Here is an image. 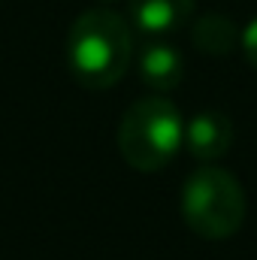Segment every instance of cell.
Wrapping results in <instances>:
<instances>
[{
  "label": "cell",
  "instance_id": "1",
  "mask_svg": "<svg viewBox=\"0 0 257 260\" xmlns=\"http://www.w3.org/2000/svg\"><path fill=\"white\" fill-rule=\"evenodd\" d=\"M133 58V37L112 9H85L67 34V67L82 88H112Z\"/></svg>",
  "mask_w": 257,
  "mask_h": 260
},
{
  "label": "cell",
  "instance_id": "2",
  "mask_svg": "<svg viewBox=\"0 0 257 260\" xmlns=\"http://www.w3.org/2000/svg\"><path fill=\"white\" fill-rule=\"evenodd\" d=\"M182 145H185V118L179 106L164 94L136 100L121 115L118 151L139 173L164 170L179 154Z\"/></svg>",
  "mask_w": 257,
  "mask_h": 260
},
{
  "label": "cell",
  "instance_id": "3",
  "mask_svg": "<svg viewBox=\"0 0 257 260\" xmlns=\"http://www.w3.org/2000/svg\"><path fill=\"white\" fill-rule=\"evenodd\" d=\"M182 218L203 239H230L245 221V191L221 167H200L185 179Z\"/></svg>",
  "mask_w": 257,
  "mask_h": 260
},
{
  "label": "cell",
  "instance_id": "4",
  "mask_svg": "<svg viewBox=\"0 0 257 260\" xmlns=\"http://www.w3.org/2000/svg\"><path fill=\"white\" fill-rule=\"evenodd\" d=\"M136 70H139V79L151 91L167 94V91H176L182 85V79H185V58H182V52L173 43H167L160 37H151L139 49V55H136Z\"/></svg>",
  "mask_w": 257,
  "mask_h": 260
},
{
  "label": "cell",
  "instance_id": "5",
  "mask_svg": "<svg viewBox=\"0 0 257 260\" xmlns=\"http://www.w3.org/2000/svg\"><path fill=\"white\" fill-rule=\"evenodd\" d=\"M233 142V121L218 109H203L191 121H185V148L197 160L212 164L230 151Z\"/></svg>",
  "mask_w": 257,
  "mask_h": 260
},
{
  "label": "cell",
  "instance_id": "6",
  "mask_svg": "<svg viewBox=\"0 0 257 260\" xmlns=\"http://www.w3.org/2000/svg\"><path fill=\"white\" fill-rule=\"evenodd\" d=\"M194 15V0H130V21L142 37L182 30Z\"/></svg>",
  "mask_w": 257,
  "mask_h": 260
},
{
  "label": "cell",
  "instance_id": "7",
  "mask_svg": "<svg viewBox=\"0 0 257 260\" xmlns=\"http://www.w3.org/2000/svg\"><path fill=\"white\" fill-rule=\"evenodd\" d=\"M191 40H194V46H197L203 55L224 58V55H230V52L239 46L242 34H239V27H236L227 15L209 12V15H200V18L194 21Z\"/></svg>",
  "mask_w": 257,
  "mask_h": 260
},
{
  "label": "cell",
  "instance_id": "8",
  "mask_svg": "<svg viewBox=\"0 0 257 260\" xmlns=\"http://www.w3.org/2000/svg\"><path fill=\"white\" fill-rule=\"evenodd\" d=\"M239 46H242V52H245V58H248V64L257 70V18L242 30V40H239Z\"/></svg>",
  "mask_w": 257,
  "mask_h": 260
}]
</instances>
